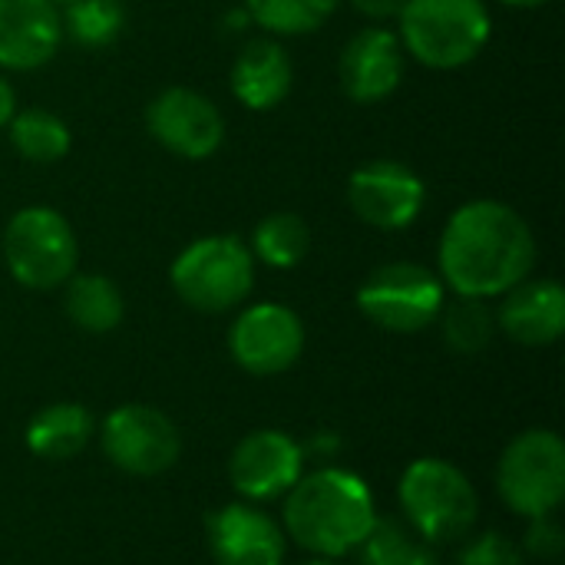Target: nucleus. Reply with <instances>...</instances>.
<instances>
[{
	"instance_id": "7",
	"label": "nucleus",
	"mask_w": 565,
	"mask_h": 565,
	"mask_svg": "<svg viewBox=\"0 0 565 565\" xmlns=\"http://www.w3.org/2000/svg\"><path fill=\"white\" fill-rule=\"evenodd\" d=\"M354 301L371 324L391 334H417L440 318L447 305V285L427 265L391 262L364 278Z\"/></svg>"
},
{
	"instance_id": "22",
	"label": "nucleus",
	"mask_w": 565,
	"mask_h": 565,
	"mask_svg": "<svg viewBox=\"0 0 565 565\" xmlns=\"http://www.w3.org/2000/svg\"><path fill=\"white\" fill-rule=\"evenodd\" d=\"M248 248H252L255 262L278 268V271H288V268L305 262V255L311 248V228L295 212H268L255 225Z\"/></svg>"
},
{
	"instance_id": "3",
	"label": "nucleus",
	"mask_w": 565,
	"mask_h": 565,
	"mask_svg": "<svg viewBox=\"0 0 565 565\" xmlns=\"http://www.w3.org/2000/svg\"><path fill=\"white\" fill-rule=\"evenodd\" d=\"M493 36L487 0H404L397 40L407 56L430 70H460L473 63Z\"/></svg>"
},
{
	"instance_id": "2",
	"label": "nucleus",
	"mask_w": 565,
	"mask_h": 565,
	"mask_svg": "<svg viewBox=\"0 0 565 565\" xmlns=\"http://www.w3.org/2000/svg\"><path fill=\"white\" fill-rule=\"evenodd\" d=\"M377 523L374 497L367 483L348 470L324 467L301 473L285 493L288 536L318 559H338L354 553Z\"/></svg>"
},
{
	"instance_id": "4",
	"label": "nucleus",
	"mask_w": 565,
	"mask_h": 565,
	"mask_svg": "<svg viewBox=\"0 0 565 565\" xmlns=\"http://www.w3.org/2000/svg\"><path fill=\"white\" fill-rule=\"evenodd\" d=\"M169 285L182 305L202 315H225L238 308L255 288V258L238 235H205L185 245L172 268Z\"/></svg>"
},
{
	"instance_id": "1",
	"label": "nucleus",
	"mask_w": 565,
	"mask_h": 565,
	"mask_svg": "<svg viewBox=\"0 0 565 565\" xmlns=\"http://www.w3.org/2000/svg\"><path fill=\"white\" fill-rule=\"evenodd\" d=\"M530 222L500 199L463 202L444 225L437 245V275L460 298H500L536 265Z\"/></svg>"
},
{
	"instance_id": "28",
	"label": "nucleus",
	"mask_w": 565,
	"mask_h": 565,
	"mask_svg": "<svg viewBox=\"0 0 565 565\" xmlns=\"http://www.w3.org/2000/svg\"><path fill=\"white\" fill-rule=\"evenodd\" d=\"M530 533H526V553L540 556V559H553L563 553V530L553 516H540L530 520Z\"/></svg>"
},
{
	"instance_id": "32",
	"label": "nucleus",
	"mask_w": 565,
	"mask_h": 565,
	"mask_svg": "<svg viewBox=\"0 0 565 565\" xmlns=\"http://www.w3.org/2000/svg\"><path fill=\"white\" fill-rule=\"evenodd\" d=\"M305 565H338V563H331V559H311V563H305Z\"/></svg>"
},
{
	"instance_id": "33",
	"label": "nucleus",
	"mask_w": 565,
	"mask_h": 565,
	"mask_svg": "<svg viewBox=\"0 0 565 565\" xmlns=\"http://www.w3.org/2000/svg\"><path fill=\"white\" fill-rule=\"evenodd\" d=\"M53 3H56V7L63 10V7H70V3H76V0H53Z\"/></svg>"
},
{
	"instance_id": "15",
	"label": "nucleus",
	"mask_w": 565,
	"mask_h": 565,
	"mask_svg": "<svg viewBox=\"0 0 565 565\" xmlns=\"http://www.w3.org/2000/svg\"><path fill=\"white\" fill-rule=\"evenodd\" d=\"M63 43V17L53 0H0V66L30 73L46 66Z\"/></svg>"
},
{
	"instance_id": "5",
	"label": "nucleus",
	"mask_w": 565,
	"mask_h": 565,
	"mask_svg": "<svg viewBox=\"0 0 565 565\" xmlns=\"http://www.w3.org/2000/svg\"><path fill=\"white\" fill-rule=\"evenodd\" d=\"M397 497L404 523L430 546L463 540L480 513V500L467 473L437 457L414 460L401 477Z\"/></svg>"
},
{
	"instance_id": "31",
	"label": "nucleus",
	"mask_w": 565,
	"mask_h": 565,
	"mask_svg": "<svg viewBox=\"0 0 565 565\" xmlns=\"http://www.w3.org/2000/svg\"><path fill=\"white\" fill-rule=\"evenodd\" d=\"M497 3L516 7V10H536V7H546V3H553V0H497Z\"/></svg>"
},
{
	"instance_id": "20",
	"label": "nucleus",
	"mask_w": 565,
	"mask_h": 565,
	"mask_svg": "<svg viewBox=\"0 0 565 565\" xmlns=\"http://www.w3.org/2000/svg\"><path fill=\"white\" fill-rule=\"evenodd\" d=\"M63 308L66 318L86 331V334H106L113 328H119L126 305H122V291L116 288V281H109L106 275H70V281L63 285Z\"/></svg>"
},
{
	"instance_id": "8",
	"label": "nucleus",
	"mask_w": 565,
	"mask_h": 565,
	"mask_svg": "<svg viewBox=\"0 0 565 565\" xmlns=\"http://www.w3.org/2000/svg\"><path fill=\"white\" fill-rule=\"evenodd\" d=\"M497 490L503 503L526 520L553 516L565 497L563 437L546 427L520 434L500 457Z\"/></svg>"
},
{
	"instance_id": "11",
	"label": "nucleus",
	"mask_w": 565,
	"mask_h": 565,
	"mask_svg": "<svg viewBox=\"0 0 565 565\" xmlns=\"http://www.w3.org/2000/svg\"><path fill=\"white\" fill-rule=\"evenodd\" d=\"M348 205L364 225L401 232L420 218L427 205V185L411 166L397 159H374L351 172Z\"/></svg>"
},
{
	"instance_id": "18",
	"label": "nucleus",
	"mask_w": 565,
	"mask_h": 565,
	"mask_svg": "<svg viewBox=\"0 0 565 565\" xmlns=\"http://www.w3.org/2000/svg\"><path fill=\"white\" fill-rule=\"evenodd\" d=\"M291 83H295V63L288 50L271 36L248 40L228 70L232 96L252 113H268L281 106L291 93Z\"/></svg>"
},
{
	"instance_id": "21",
	"label": "nucleus",
	"mask_w": 565,
	"mask_h": 565,
	"mask_svg": "<svg viewBox=\"0 0 565 565\" xmlns=\"http://www.w3.org/2000/svg\"><path fill=\"white\" fill-rule=\"evenodd\" d=\"M3 132L10 136V146L17 149V156L26 162H36V166L60 162L73 146V132L63 122V116L40 109V106L17 109Z\"/></svg>"
},
{
	"instance_id": "12",
	"label": "nucleus",
	"mask_w": 565,
	"mask_h": 565,
	"mask_svg": "<svg viewBox=\"0 0 565 565\" xmlns=\"http://www.w3.org/2000/svg\"><path fill=\"white\" fill-rule=\"evenodd\" d=\"M305 351V324L301 318L278 301H262L245 311L228 328V354L232 361L255 374L271 377L288 371Z\"/></svg>"
},
{
	"instance_id": "29",
	"label": "nucleus",
	"mask_w": 565,
	"mask_h": 565,
	"mask_svg": "<svg viewBox=\"0 0 565 565\" xmlns=\"http://www.w3.org/2000/svg\"><path fill=\"white\" fill-rule=\"evenodd\" d=\"M358 7V13H364L367 20L374 23H384V20H397L404 0H351Z\"/></svg>"
},
{
	"instance_id": "23",
	"label": "nucleus",
	"mask_w": 565,
	"mask_h": 565,
	"mask_svg": "<svg viewBox=\"0 0 565 565\" xmlns=\"http://www.w3.org/2000/svg\"><path fill=\"white\" fill-rule=\"evenodd\" d=\"M354 553L361 565H444L430 543H424L407 523L394 516H377Z\"/></svg>"
},
{
	"instance_id": "27",
	"label": "nucleus",
	"mask_w": 565,
	"mask_h": 565,
	"mask_svg": "<svg viewBox=\"0 0 565 565\" xmlns=\"http://www.w3.org/2000/svg\"><path fill=\"white\" fill-rule=\"evenodd\" d=\"M457 565H523V553L503 533H483L460 550Z\"/></svg>"
},
{
	"instance_id": "10",
	"label": "nucleus",
	"mask_w": 565,
	"mask_h": 565,
	"mask_svg": "<svg viewBox=\"0 0 565 565\" xmlns=\"http://www.w3.org/2000/svg\"><path fill=\"white\" fill-rule=\"evenodd\" d=\"M146 129L166 152L189 162L212 159L225 142L222 109L189 86H169L152 96L146 106Z\"/></svg>"
},
{
	"instance_id": "25",
	"label": "nucleus",
	"mask_w": 565,
	"mask_h": 565,
	"mask_svg": "<svg viewBox=\"0 0 565 565\" xmlns=\"http://www.w3.org/2000/svg\"><path fill=\"white\" fill-rule=\"evenodd\" d=\"M444 341L457 354H480L497 334V311L483 298H460L444 305Z\"/></svg>"
},
{
	"instance_id": "17",
	"label": "nucleus",
	"mask_w": 565,
	"mask_h": 565,
	"mask_svg": "<svg viewBox=\"0 0 565 565\" xmlns=\"http://www.w3.org/2000/svg\"><path fill=\"white\" fill-rule=\"evenodd\" d=\"M497 328L523 348L556 344L565 331V291L553 278H523L500 295Z\"/></svg>"
},
{
	"instance_id": "24",
	"label": "nucleus",
	"mask_w": 565,
	"mask_h": 565,
	"mask_svg": "<svg viewBox=\"0 0 565 565\" xmlns=\"http://www.w3.org/2000/svg\"><path fill=\"white\" fill-rule=\"evenodd\" d=\"M248 17L271 36L315 33L341 0H242Z\"/></svg>"
},
{
	"instance_id": "26",
	"label": "nucleus",
	"mask_w": 565,
	"mask_h": 565,
	"mask_svg": "<svg viewBox=\"0 0 565 565\" xmlns=\"http://www.w3.org/2000/svg\"><path fill=\"white\" fill-rule=\"evenodd\" d=\"M60 17H63V33L73 43L89 46V50L109 46L126 23L119 0H76L63 7Z\"/></svg>"
},
{
	"instance_id": "9",
	"label": "nucleus",
	"mask_w": 565,
	"mask_h": 565,
	"mask_svg": "<svg viewBox=\"0 0 565 565\" xmlns=\"http://www.w3.org/2000/svg\"><path fill=\"white\" fill-rule=\"evenodd\" d=\"M106 460L132 477H156L175 467L182 440L175 424L149 404H122L103 420Z\"/></svg>"
},
{
	"instance_id": "6",
	"label": "nucleus",
	"mask_w": 565,
	"mask_h": 565,
	"mask_svg": "<svg viewBox=\"0 0 565 565\" xmlns=\"http://www.w3.org/2000/svg\"><path fill=\"white\" fill-rule=\"evenodd\" d=\"M3 262L17 285L30 291H53L76 275L79 242L63 212L53 205H26L7 222Z\"/></svg>"
},
{
	"instance_id": "14",
	"label": "nucleus",
	"mask_w": 565,
	"mask_h": 565,
	"mask_svg": "<svg viewBox=\"0 0 565 565\" xmlns=\"http://www.w3.org/2000/svg\"><path fill=\"white\" fill-rule=\"evenodd\" d=\"M305 473V450L285 430H255L228 457V480L245 500L285 497Z\"/></svg>"
},
{
	"instance_id": "19",
	"label": "nucleus",
	"mask_w": 565,
	"mask_h": 565,
	"mask_svg": "<svg viewBox=\"0 0 565 565\" xmlns=\"http://www.w3.org/2000/svg\"><path fill=\"white\" fill-rule=\"evenodd\" d=\"M89 437H93V414L83 404H70V401L43 407L26 427L30 454L43 460H70L83 454Z\"/></svg>"
},
{
	"instance_id": "30",
	"label": "nucleus",
	"mask_w": 565,
	"mask_h": 565,
	"mask_svg": "<svg viewBox=\"0 0 565 565\" xmlns=\"http://www.w3.org/2000/svg\"><path fill=\"white\" fill-rule=\"evenodd\" d=\"M17 113V89L10 86L7 76H0V132L7 129V122L13 119Z\"/></svg>"
},
{
	"instance_id": "13",
	"label": "nucleus",
	"mask_w": 565,
	"mask_h": 565,
	"mask_svg": "<svg viewBox=\"0 0 565 565\" xmlns=\"http://www.w3.org/2000/svg\"><path fill=\"white\" fill-rule=\"evenodd\" d=\"M404 66H407V53L397 40V30L374 23V26L358 30L341 46L338 79L351 103L374 106L387 99L391 93H397L404 79Z\"/></svg>"
},
{
	"instance_id": "16",
	"label": "nucleus",
	"mask_w": 565,
	"mask_h": 565,
	"mask_svg": "<svg viewBox=\"0 0 565 565\" xmlns=\"http://www.w3.org/2000/svg\"><path fill=\"white\" fill-rule=\"evenodd\" d=\"M209 550L215 565H281L285 530L268 513L232 503L209 516Z\"/></svg>"
}]
</instances>
